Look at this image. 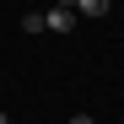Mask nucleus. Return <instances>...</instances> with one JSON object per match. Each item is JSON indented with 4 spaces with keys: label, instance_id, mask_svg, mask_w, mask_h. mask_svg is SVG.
Masks as SVG:
<instances>
[{
    "label": "nucleus",
    "instance_id": "2",
    "mask_svg": "<svg viewBox=\"0 0 124 124\" xmlns=\"http://www.w3.org/2000/svg\"><path fill=\"white\" fill-rule=\"evenodd\" d=\"M70 11H76V16H108V11H113V0H76Z\"/></svg>",
    "mask_w": 124,
    "mask_h": 124
},
{
    "label": "nucleus",
    "instance_id": "5",
    "mask_svg": "<svg viewBox=\"0 0 124 124\" xmlns=\"http://www.w3.org/2000/svg\"><path fill=\"white\" fill-rule=\"evenodd\" d=\"M0 124H11V113H6V108H0Z\"/></svg>",
    "mask_w": 124,
    "mask_h": 124
},
{
    "label": "nucleus",
    "instance_id": "1",
    "mask_svg": "<svg viewBox=\"0 0 124 124\" xmlns=\"http://www.w3.org/2000/svg\"><path fill=\"white\" fill-rule=\"evenodd\" d=\"M70 27H76V11H70V6L43 11V32H70Z\"/></svg>",
    "mask_w": 124,
    "mask_h": 124
},
{
    "label": "nucleus",
    "instance_id": "3",
    "mask_svg": "<svg viewBox=\"0 0 124 124\" xmlns=\"http://www.w3.org/2000/svg\"><path fill=\"white\" fill-rule=\"evenodd\" d=\"M22 32H43V11H27L22 16Z\"/></svg>",
    "mask_w": 124,
    "mask_h": 124
},
{
    "label": "nucleus",
    "instance_id": "6",
    "mask_svg": "<svg viewBox=\"0 0 124 124\" xmlns=\"http://www.w3.org/2000/svg\"><path fill=\"white\" fill-rule=\"evenodd\" d=\"M54 6H76V0H54Z\"/></svg>",
    "mask_w": 124,
    "mask_h": 124
},
{
    "label": "nucleus",
    "instance_id": "4",
    "mask_svg": "<svg viewBox=\"0 0 124 124\" xmlns=\"http://www.w3.org/2000/svg\"><path fill=\"white\" fill-rule=\"evenodd\" d=\"M70 124H97V119H92L86 108H81V113H70Z\"/></svg>",
    "mask_w": 124,
    "mask_h": 124
}]
</instances>
